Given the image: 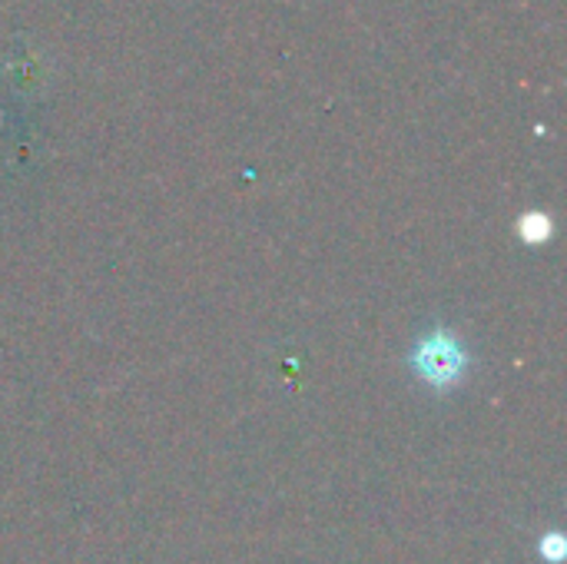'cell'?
Listing matches in <instances>:
<instances>
[{
    "mask_svg": "<svg viewBox=\"0 0 567 564\" xmlns=\"http://www.w3.org/2000/svg\"><path fill=\"white\" fill-rule=\"evenodd\" d=\"M412 369L432 389H452L462 382V376L468 369V356H465V346L449 329H432L429 336H422L415 342Z\"/></svg>",
    "mask_w": 567,
    "mask_h": 564,
    "instance_id": "obj_1",
    "label": "cell"
},
{
    "mask_svg": "<svg viewBox=\"0 0 567 564\" xmlns=\"http://www.w3.org/2000/svg\"><path fill=\"white\" fill-rule=\"evenodd\" d=\"M518 233H522L525 243L538 246V243H545V239L551 236V219H548L545 213H525V216L518 219Z\"/></svg>",
    "mask_w": 567,
    "mask_h": 564,
    "instance_id": "obj_2",
    "label": "cell"
}]
</instances>
